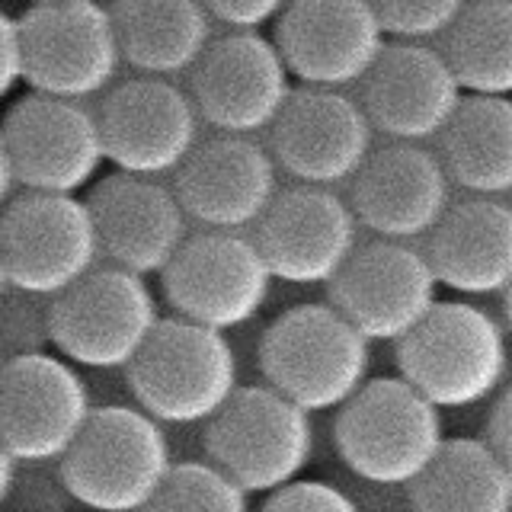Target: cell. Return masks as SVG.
<instances>
[{
  "label": "cell",
  "instance_id": "cell-32",
  "mask_svg": "<svg viewBox=\"0 0 512 512\" xmlns=\"http://www.w3.org/2000/svg\"><path fill=\"white\" fill-rule=\"evenodd\" d=\"M23 84V36L20 20L0 10V103Z\"/></svg>",
  "mask_w": 512,
  "mask_h": 512
},
{
  "label": "cell",
  "instance_id": "cell-16",
  "mask_svg": "<svg viewBox=\"0 0 512 512\" xmlns=\"http://www.w3.org/2000/svg\"><path fill=\"white\" fill-rule=\"evenodd\" d=\"M256 247L272 279L288 285H330L359 247V221L330 186L279 189L256 221Z\"/></svg>",
  "mask_w": 512,
  "mask_h": 512
},
{
  "label": "cell",
  "instance_id": "cell-25",
  "mask_svg": "<svg viewBox=\"0 0 512 512\" xmlns=\"http://www.w3.org/2000/svg\"><path fill=\"white\" fill-rule=\"evenodd\" d=\"M448 180L471 196L503 199L512 189V103L509 96H464L439 132Z\"/></svg>",
  "mask_w": 512,
  "mask_h": 512
},
{
  "label": "cell",
  "instance_id": "cell-26",
  "mask_svg": "<svg viewBox=\"0 0 512 512\" xmlns=\"http://www.w3.org/2000/svg\"><path fill=\"white\" fill-rule=\"evenodd\" d=\"M407 493L413 512H512V464L480 439H445Z\"/></svg>",
  "mask_w": 512,
  "mask_h": 512
},
{
  "label": "cell",
  "instance_id": "cell-20",
  "mask_svg": "<svg viewBox=\"0 0 512 512\" xmlns=\"http://www.w3.org/2000/svg\"><path fill=\"white\" fill-rule=\"evenodd\" d=\"M452 205V180L439 154L413 141L372 148L349 180V208L359 224L388 240L426 237Z\"/></svg>",
  "mask_w": 512,
  "mask_h": 512
},
{
  "label": "cell",
  "instance_id": "cell-6",
  "mask_svg": "<svg viewBox=\"0 0 512 512\" xmlns=\"http://www.w3.org/2000/svg\"><path fill=\"white\" fill-rule=\"evenodd\" d=\"M205 452L244 493H272L304 474L314 458L311 413L269 384L237 388L205 423Z\"/></svg>",
  "mask_w": 512,
  "mask_h": 512
},
{
  "label": "cell",
  "instance_id": "cell-19",
  "mask_svg": "<svg viewBox=\"0 0 512 512\" xmlns=\"http://www.w3.org/2000/svg\"><path fill=\"white\" fill-rule=\"evenodd\" d=\"M173 180L189 221L205 231H247L276 199L279 167L250 135H215L196 144Z\"/></svg>",
  "mask_w": 512,
  "mask_h": 512
},
{
  "label": "cell",
  "instance_id": "cell-33",
  "mask_svg": "<svg viewBox=\"0 0 512 512\" xmlns=\"http://www.w3.org/2000/svg\"><path fill=\"white\" fill-rule=\"evenodd\" d=\"M490 404L487 423H484V442L496 458H503L506 464H512V391L500 388Z\"/></svg>",
  "mask_w": 512,
  "mask_h": 512
},
{
  "label": "cell",
  "instance_id": "cell-36",
  "mask_svg": "<svg viewBox=\"0 0 512 512\" xmlns=\"http://www.w3.org/2000/svg\"><path fill=\"white\" fill-rule=\"evenodd\" d=\"M10 292V282H7V269H4V256H0V298Z\"/></svg>",
  "mask_w": 512,
  "mask_h": 512
},
{
  "label": "cell",
  "instance_id": "cell-1",
  "mask_svg": "<svg viewBox=\"0 0 512 512\" xmlns=\"http://www.w3.org/2000/svg\"><path fill=\"white\" fill-rule=\"evenodd\" d=\"M397 368L432 407H477L506 381V327L471 301H436L420 324L397 340Z\"/></svg>",
  "mask_w": 512,
  "mask_h": 512
},
{
  "label": "cell",
  "instance_id": "cell-4",
  "mask_svg": "<svg viewBox=\"0 0 512 512\" xmlns=\"http://www.w3.org/2000/svg\"><path fill=\"white\" fill-rule=\"evenodd\" d=\"M61 484L93 512H141L173 468L164 423L141 407L109 404L90 413L61 455Z\"/></svg>",
  "mask_w": 512,
  "mask_h": 512
},
{
  "label": "cell",
  "instance_id": "cell-12",
  "mask_svg": "<svg viewBox=\"0 0 512 512\" xmlns=\"http://www.w3.org/2000/svg\"><path fill=\"white\" fill-rule=\"evenodd\" d=\"M16 186L26 192L77 196L106 164L96 109L77 100L26 93L0 122Z\"/></svg>",
  "mask_w": 512,
  "mask_h": 512
},
{
  "label": "cell",
  "instance_id": "cell-13",
  "mask_svg": "<svg viewBox=\"0 0 512 512\" xmlns=\"http://www.w3.org/2000/svg\"><path fill=\"white\" fill-rule=\"evenodd\" d=\"M292 90L276 42L260 29H231L212 39L189 71V100L221 135L269 132Z\"/></svg>",
  "mask_w": 512,
  "mask_h": 512
},
{
  "label": "cell",
  "instance_id": "cell-11",
  "mask_svg": "<svg viewBox=\"0 0 512 512\" xmlns=\"http://www.w3.org/2000/svg\"><path fill=\"white\" fill-rule=\"evenodd\" d=\"M90 413L87 381L68 359L36 349L0 365V445L16 464L61 461Z\"/></svg>",
  "mask_w": 512,
  "mask_h": 512
},
{
  "label": "cell",
  "instance_id": "cell-37",
  "mask_svg": "<svg viewBox=\"0 0 512 512\" xmlns=\"http://www.w3.org/2000/svg\"><path fill=\"white\" fill-rule=\"evenodd\" d=\"M29 4H55V0H29Z\"/></svg>",
  "mask_w": 512,
  "mask_h": 512
},
{
  "label": "cell",
  "instance_id": "cell-31",
  "mask_svg": "<svg viewBox=\"0 0 512 512\" xmlns=\"http://www.w3.org/2000/svg\"><path fill=\"white\" fill-rule=\"evenodd\" d=\"M285 4L288 0H202L212 23L228 29H263L266 23H276Z\"/></svg>",
  "mask_w": 512,
  "mask_h": 512
},
{
  "label": "cell",
  "instance_id": "cell-8",
  "mask_svg": "<svg viewBox=\"0 0 512 512\" xmlns=\"http://www.w3.org/2000/svg\"><path fill=\"white\" fill-rule=\"evenodd\" d=\"M23 80L32 93L87 103L116 84L122 55L109 7L96 0L32 4L20 20Z\"/></svg>",
  "mask_w": 512,
  "mask_h": 512
},
{
  "label": "cell",
  "instance_id": "cell-29",
  "mask_svg": "<svg viewBox=\"0 0 512 512\" xmlns=\"http://www.w3.org/2000/svg\"><path fill=\"white\" fill-rule=\"evenodd\" d=\"M384 29L397 42H426L445 36L468 0H368Z\"/></svg>",
  "mask_w": 512,
  "mask_h": 512
},
{
  "label": "cell",
  "instance_id": "cell-38",
  "mask_svg": "<svg viewBox=\"0 0 512 512\" xmlns=\"http://www.w3.org/2000/svg\"><path fill=\"white\" fill-rule=\"evenodd\" d=\"M0 365H4V362H0Z\"/></svg>",
  "mask_w": 512,
  "mask_h": 512
},
{
  "label": "cell",
  "instance_id": "cell-17",
  "mask_svg": "<svg viewBox=\"0 0 512 512\" xmlns=\"http://www.w3.org/2000/svg\"><path fill=\"white\" fill-rule=\"evenodd\" d=\"M375 148V128L343 90H292L269 125V154L288 176L311 186L349 183Z\"/></svg>",
  "mask_w": 512,
  "mask_h": 512
},
{
  "label": "cell",
  "instance_id": "cell-3",
  "mask_svg": "<svg viewBox=\"0 0 512 512\" xmlns=\"http://www.w3.org/2000/svg\"><path fill=\"white\" fill-rule=\"evenodd\" d=\"M260 368L272 391L308 413H327L368 381L372 343L333 304H298L266 327Z\"/></svg>",
  "mask_w": 512,
  "mask_h": 512
},
{
  "label": "cell",
  "instance_id": "cell-27",
  "mask_svg": "<svg viewBox=\"0 0 512 512\" xmlns=\"http://www.w3.org/2000/svg\"><path fill=\"white\" fill-rule=\"evenodd\" d=\"M445 61L471 96L512 93V0H468L445 32Z\"/></svg>",
  "mask_w": 512,
  "mask_h": 512
},
{
  "label": "cell",
  "instance_id": "cell-10",
  "mask_svg": "<svg viewBox=\"0 0 512 512\" xmlns=\"http://www.w3.org/2000/svg\"><path fill=\"white\" fill-rule=\"evenodd\" d=\"M160 279L176 317L218 333L247 327L272 292V272L244 231L189 234Z\"/></svg>",
  "mask_w": 512,
  "mask_h": 512
},
{
  "label": "cell",
  "instance_id": "cell-28",
  "mask_svg": "<svg viewBox=\"0 0 512 512\" xmlns=\"http://www.w3.org/2000/svg\"><path fill=\"white\" fill-rule=\"evenodd\" d=\"M247 496L212 461H180L141 512H250Z\"/></svg>",
  "mask_w": 512,
  "mask_h": 512
},
{
  "label": "cell",
  "instance_id": "cell-5",
  "mask_svg": "<svg viewBox=\"0 0 512 512\" xmlns=\"http://www.w3.org/2000/svg\"><path fill=\"white\" fill-rule=\"evenodd\" d=\"M125 372L138 407L173 426L208 423L240 388L228 336L183 317H160Z\"/></svg>",
  "mask_w": 512,
  "mask_h": 512
},
{
  "label": "cell",
  "instance_id": "cell-34",
  "mask_svg": "<svg viewBox=\"0 0 512 512\" xmlns=\"http://www.w3.org/2000/svg\"><path fill=\"white\" fill-rule=\"evenodd\" d=\"M13 189H16V176H13V164H10V154H7V144L0 138V208H4L13 199Z\"/></svg>",
  "mask_w": 512,
  "mask_h": 512
},
{
  "label": "cell",
  "instance_id": "cell-7",
  "mask_svg": "<svg viewBox=\"0 0 512 512\" xmlns=\"http://www.w3.org/2000/svg\"><path fill=\"white\" fill-rule=\"evenodd\" d=\"M157 324L148 279L112 263L48 301V343L77 368H128Z\"/></svg>",
  "mask_w": 512,
  "mask_h": 512
},
{
  "label": "cell",
  "instance_id": "cell-35",
  "mask_svg": "<svg viewBox=\"0 0 512 512\" xmlns=\"http://www.w3.org/2000/svg\"><path fill=\"white\" fill-rule=\"evenodd\" d=\"M13 487H16V461L7 448L0 445V506L10 500Z\"/></svg>",
  "mask_w": 512,
  "mask_h": 512
},
{
  "label": "cell",
  "instance_id": "cell-30",
  "mask_svg": "<svg viewBox=\"0 0 512 512\" xmlns=\"http://www.w3.org/2000/svg\"><path fill=\"white\" fill-rule=\"evenodd\" d=\"M269 500L260 512H362V506L340 487L327 480H292L279 490L266 493Z\"/></svg>",
  "mask_w": 512,
  "mask_h": 512
},
{
  "label": "cell",
  "instance_id": "cell-23",
  "mask_svg": "<svg viewBox=\"0 0 512 512\" xmlns=\"http://www.w3.org/2000/svg\"><path fill=\"white\" fill-rule=\"evenodd\" d=\"M436 282L464 298L506 295L512 282V208L493 196L448 205L426 234Z\"/></svg>",
  "mask_w": 512,
  "mask_h": 512
},
{
  "label": "cell",
  "instance_id": "cell-2",
  "mask_svg": "<svg viewBox=\"0 0 512 512\" xmlns=\"http://www.w3.org/2000/svg\"><path fill=\"white\" fill-rule=\"evenodd\" d=\"M340 461L365 484L410 487L445 442L442 410L404 378H372L336 410Z\"/></svg>",
  "mask_w": 512,
  "mask_h": 512
},
{
  "label": "cell",
  "instance_id": "cell-14",
  "mask_svg": "<svg viewBox=\"0 0 512 512\" xmlns=\"http://www.w3.org/2000/svg\"><path fill=\"white\" fill-rule=\"evenodd\" d=\"M106 164L119 173L164 180L199 144V112L189 90L167 77H132L112 84L96 109Z\"/></svg>",
  "mask_w": 512,
  "mask_h": 512
},
{
  "label": "cell",
  "instance_id": "cell-9",
  "mask_svg": "<svg viewBox=\"0 0 512 512\" xmlns=\"http://www.w3.org/2000/svg\"><path fill=\"white\" fill-rule=\"evenodd\" d=\"M0 256L13 292L52 301L100 263L87 202L26 192L0 208Z\"/></svg>",
  "mask_w": 512,
  "mask_h": 512
},
{
  "label": "cell",
  "instance_id": "cell-21",
  "mask_svg": "<svg viewBox=\"0 0 512 512\" xmlns=\"http://www.w3.org/2000/svg\"><path fill=\"white\" fill-rule=\"evenodd\" d=\"M93 215L100 256L135 276H160L189 237V218L173 186L151 176L109 173L93 186Z\"/></svg>",
  "mask_w": 512,
  "mask_h": 512
},
{
  "label": "cell",
  "instance_id": "cell-15",
  "mask_svg": "<svg viewBox=\"0 0 512 512\" xmlns=\"http://www.w3.org/2000/svg\"><path fill=\"white\" fill-rule=\"evenodd\" d=\"M439 301V282L410 240L359 244L330 282V304L368 343H397Z\"/></svg>",
  "mask_w": 512,
  "mask_h": 512
},
{
  "label": "cell",
  "instance_id": "cell-24",
  "mask_svg": "<svg viewBox=\"0 0 512 512\" xmlns=\"http://www.w3.org/2000/svg\"><path fill=\"white\" fill-rule=\"evenodd\" d=\"M122 64L144 77H183L212 42V16L202 0H112Z\"/></svg>",
  "mask_w": 512,
  "mask_h": 512
},
{
  "label": "cell",
  "instance_id": "cell-22",
  "mask_svg": "<svg viewBox=\"0 0 512 512\" xmlns=\"http://www.w3.org/2000/svg\"><path fill=\"white\" fill-rule=\"evenodd\" d=\"M359 84V106L391 141L439 138L464 100L445 55L426 42H388Z\"/></svg>",
  "mask_w": 512,
  "mask_h": 512
},
{
  "label": "cell",
  "instance_id": "cell-18",
  "mask_svg": "<svg viewBox=\"0 0 512 512\" xmlns=\"http://www.w3.org/2000/svg\"><path fill=\"white\" fill-rule=\"evenodd\" d=\"M384 39L368 0H288L272 42L304 87L346 90L378 61Z\"/></svg>",
  "mask_w": 512,
  "mask_h": 512
}]
</instances>
